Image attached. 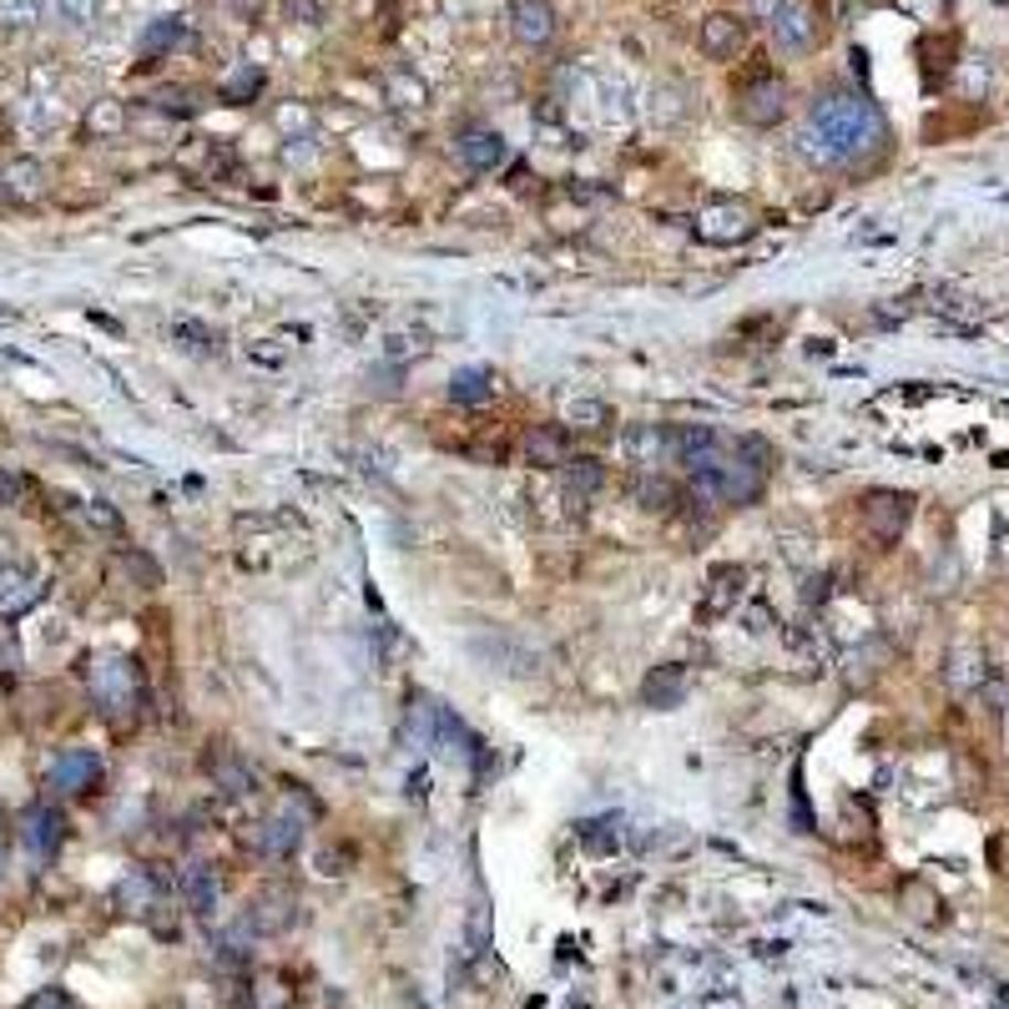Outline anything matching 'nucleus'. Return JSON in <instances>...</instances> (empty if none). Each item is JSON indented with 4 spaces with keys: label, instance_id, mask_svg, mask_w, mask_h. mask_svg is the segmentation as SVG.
Here are the masks:
<instances>
[{
    "label": "nucleus",
    "instance_id": "a19ab883",
    "mask_svg": "<svg viewBox=\"0 0 1009 1009\" xmlns=\"http://www.w3.org/2000/svg\"><path fill=\"white\" fill-rule=\"evenodd\" d=\"M15 500H21V480L11 470H0V505H15Z\"/></svg>",
    "mask_w": 1009,
    "mask_h": 1009
},
{
    "label": "nucleus",
    "instance_id": "4468645a",
    "mask_svg": "<svg viewBox=\"0 0 1009 1009\" xmlns=\"http://www.w3.org/2000/svg\"><path fill=\"white\" fill-rule=\"evenodd\" d=\"M293 919H298V893L283 889V883L262 889L258 899H253V909H248V929H253V934H283Z\"/></svg>",
    "mask_w": 1009,
    "mask_h": 1009
},
{
    "label": "nucleus",
    "instance_id": "79ce46f5",
    "mask_svg": "<svg viewBox=\"0 0 1009 1009\" xmlns=\"http://www.w3.org/2000/svg\"><path fill=\"white\" fill-rule=\"evenodd\" d=\"M92 127H96V131H111V127H121V111H117V107H96Z\"/></svg>",
    "mask_w": 1009,
    "mask_h": 1009
},
{
    "label": "nucleus",
    "instance_id": "a878e982",
    "mask_svg": "<svg viewBox=\"0 0 1009 1009\" xmlns=\"http://www.w3.org/2000/svg\"><path fill=\"white\" fill-rule=\"evenodd\" d=\"M92 15L96 0H46V21L56 31H82V25H92Z\"/></svg>",
    "mask_w": 1009,
    "mask_h": 1009
},
{
    "label": "nucleus",
    "instance_id": "58836bf2",
    "mask_svg": "<svg viewBox=\"0 0 1009 1009\" xmlns=\"http://www.w3.org/2000/svg\"><path fill=\"white\" fill-rule=\"evenodd\" d=\"M157 107H167V111H197L202 101H197V92L178 86V92H162V96H157Z\"/></svg>",
    "mask_w": 1009,
    "mask_h": 1009
},
{
    "label": "nucleus",
    "instance_id": "0eeeda50",
    "mask_svg": "<svg viewBox=\"0 0 1009 1009\" xmlns=\"http://www.w3.org/2000/svg\"><path fill=\"white\" fill-rule=\"evenodd\" d=\"M909 515H914V500L903 495V490H868L863 495V525L873 540H899L903 525H909Z\"/></svg>",
    "mask_w": 1009,
    "mask_h": 1009
},
{
    "label": "nucleus",
    "instance_id": "f704fd0d",
    "mask_svg": "<svg viewBox=\"0 0 1009 1009\" xmlns=\"http://www.w3.org/2000/svg\"><path fill=\"white\" fill-rule=\"evenodd\" d=\"M485 949H490V909L475 903L470 909V954H485Z\"/></svg>",
    "mask_w": 1009,
    "mask_h": 1009
},
{
    "label": "nucleus",
    "instance_id": "c9c22d12",
    "mask_svg": "<svg viewBox=\"0 0 1009 1009\" xmlns=\"http://www.w3.org/2000/svg\"><path fill=\"white\" fill-rule=\"evenodd\" d=\"M672 500H677V490L666 485V480H646V485H642V505H646V511H672Z\"/></svg>",
    "mask_w": 1009,
    "mask_h": 1009
},
{
    "label": "nucleus",
    "instance_id": "6e6552de",
    "mask_svg": "<svg viewBox=\"0 0 1009 1009\" xmlns=\"http://www.w3.org/2000/svg\"><path fill=\"white\" fill-rule=\"evenodd\" d=\"M748 233H752V213L742 202H712V207H701V217H697V238L712 243V248H737Z\"/></svg>",
    "mask_w": 1009,
    "mask_h": 1009
},
{
    "label": "nucleus",
    "instance_id": "473e14b6",
    "mask_svg": "<svg viewBox=\"0 0 1009 1009\" xmlns=\"http://www.w3.org/2000/svg\"><path fill=\"white\" fill-rule=\"evenodd\" d=\"M258 92H262V72H253V66H248V72H238L233 82L223 86L227 101H248V96H258Z\"/></svg>",
    "mask_w": 1009,
    "mask_h": 1009
},
{
    "label": "nucleus",
    "instance_id": "dca6fc26",
    "mask_svg": "<svg viewBox=\"0 0 1009 1009\" xmlns=\"http://www.w3.org/2000/svg\"><path fill=\"white\" fill-rule=\"evenodd\" d=\"M525 460L535 464V470H566L576 454H570V429L566 425H535L530 434H525Z\"/></svg>",
    "mask_w": 1009,
    "mask_h": 1009
},
{
    "label": "nucleus",
    "instance_id": "4c0bfd02",
    "mask_svg": "<svg viewBox=\"0 0 1009 1009\" xmlns=\"http://www.w3.org/2000/svg\"><path fill=\"white\" fill-rule=\"evenodd\" d=\"M21 1009H76V999L66 989H36V995L25 999Z\"/></svg>",
    "mask_w": 1009,
    "mask_h": 1009
},
{
    "label": "nucleus",
    "instance_id": "1a4fd4ad",
    "mask_svg": "<svg viewBox=\"0 0 1009 1009\" xmlns=\"http://www.w3.org/2000/svg\"><path fill=\"white\" fill-rule=\"evenodd\" d=\"M626 460L642 470L677 464V425H631L626 429Z\"/></svg>",
    "mask_w": 1009,
    "mask_h": 1009
},
{
    "label": "nucleus",
    "instance_id": "bb28decb",
    "mask_svg": "<svg viewBox=\"0 0 1009 1009\" xmlns=\"http://www.w3.org/2000/svg\"><path fill=\"white\" fill-rule=\"evenodd\" d=\"M611 425V404L605 399H570L566 404V429H605Z\"/></svg>",
    "mask_w": 1009,
    "mask_h": 1009
},
{
    "label": "nucleus",
    "instance_id": "9d476101",
    "mask_svg": "<svg viewBox=\"0 0 1009 1009\" xmlns=\"http://www.w3.org/2000/svg\"><path fill=\"white\" fill-rule=\"evenodd\" d=\"M41 595H46V581L36 570L21 560H0V616H25Z\"/></svg>",
    "mask_w": 1009,
    "mask_h": 1009
},
{
    "label": "nucleus",
    "instance_id": "9b49d317",
    "mask_svg": "<svg viewBox=\"0 0 1009 1009\" xmlns=\"http://www.w3.org/2000/svg\"><path fill=\"white\" fill-rule=\"evenodd\" d=\"M511 31L525 51H540L556 41V6L550 0H511Z\"/></svg>",
    "mask_w": 1009,
    "mask_h": 1009
},
{
    "label": "nucleus",
    "instance_id": "a211bd4d",
    "mask_svg": "<svg viewBox=\"0 0 1009 1009\" xmlns=\"http://www.w3.org/2000/svg\"><path fill=\"white\" fill-rule=\"evenodd\" d=\"M207 777H213V787L223 797H248L253 793V768L233 748H223V742L207 752Z\"/></svg>",
    "mask_w": 1009,
    "mask_h": 1009
},
{
    "label": "nucleus",
    "instance_id": "ea45409f",
    "mask_svg": "<svg viewBox=\"0 0 1009 1009\" xmlns=\"http://www.w3.org/2000/svg\"><path fill=\"white\" fill-rule=\"evenodd\" d=\"M121 560H127V570H137V576H142V586H157V581H162V576H157V566L142 556V550H127Z\"/></svg>",
    "mask_w": 1009,
    "mask_h": 1009
},
{
    "label": "nucleus",
    "instance_id": "c756f323",
    "mask_svg": "<svg viewBox=\"0 0 1009 1009\" xmlns=\"http://www.w3.org/2000/svg\"><path fill=\"white\" fill-rule=\"evenodd\" d=\"M56 127H61L56 101H46V96H31V101H25V131H56Z\"/></svg>",
    "mask_w": 1009,
    "mask_h": 1009
},
{
    "label": "nucleus",
    "instance_id": "f03ea898",
    "mask_svg": "<svg viewBox=\"0 0 1009 1009\" xmlns=\"http://www.w3.org/2000/svg\"><path fill=\"white\" fill-rule=\"evenodd\" d=\"M768 480H772V450L758 440V434H742V440H727V450H722L712 475H697V490L707 500L752 505V500L768 490Z\"/></svg>",
    "mask_w": 1009,
    "mask_h": 1009
},
{
    "label": "nucleus",
    "instance_id": "39448f33",
    "mask_svg": "<svg viewBox=\"0 0 1009 1009\" xmlns=\"http://www.w3.org/2000/svg\"><path fill=\"white\" fill-rule=\"evenodd\" d=\"M319 818V803H313L309 793H288L283 803H278L273 818H262L258 828V848L268 858H288L298 848V838H303V828Z\"/></svg>",
    "mask_w": 1009,
    "mask_h": 1009
},
{
    "label": "nucleus",
    "instance_id": "f8f14e48",
    "mask_svg": "<svg viewBox=\"0 0 1009 1009\" xmlns=\"http://www.w3.org/2000/svg\"><path fill=\"white\" fill-rule=\"evenodd\" d=\"M742 586H748V570H742V566H717L712 576H707V586H701L697 616L701 621H722L727 611H737V601H742Z\"/></svg>",
    "mask_w": 1009,
    "mask_h": 1009
},
{
    "label": "nucleus",
    "instance_id": "2f4dec72",
    "mask_svg": "<svg viewBox=\"0 0 1009 1009\" xmlns=\"http://www.w3.org/2000/svg\"><path fill=\"white\" fill-rule=\"evenodd\" d=\"M172 339H187L182 348H192V354H217V333H207L202 323H178Z\"/></svg>",
    "mask_w": 1009,
    "mask_h": 1009
},
{
    "label": "nucleus",
    "instance_id": "f3484780",
    "mask_svg": "<svg viewBox=\"0 0 1009 1009\" xmlns=\"http://www.w3.org/2000/svg\"><path fill=\"white\" fill-rule=\"evenodd\" d=\"M687 691H691V677H687V666H656V672H646V681H642V701L646 707H656V712H672V707H681L687 701Z\"/></svg>",
    "mask_w": 1009,
    "mask_h": 1009
},
{
    "label": "nucleus",
    "instance_id": "393cba45",
    "mask_svg": "<svg viewBox=\"0 0 1009 1009\" xmlns=\"http://www.w3.org/2000/svg\"><path fill=\"white\" fill-rule=\"evenodd\" d=\"M0 187L11 192L15 202L41 197V187H46V167H41V162H31V157H21V162H11L6 172H0Z\"/></svg>",
    "mask_w": 1009,
    "mask_h": 1009
},
{
    "label": "nucleus",
    "instance_id": "20e7f679",
    "mask_svg": "<svg viewBox=\"0 0 1009 1009\" xmlns=\"http://www.w3.org/2000/svg\"><path fill=\"white\" fill-rule=\"evenodd\" d=\"M758 6H762V21H768L777 51L803 56V51L818 46V11L807 0H758Z\"/></svg>",
    "mask_w": 1009,
    "mask_h": 1009
},
{
    "label": "nucleus",
    "instance_id": "6ab92c4d",
    "mask_svg": "<svg viewBox=\"0 0 1009 1009\" xmlns=\"http://www.w3.org/2000/svg\"><path fill=\"white\" fill-rule=\"evenodd\" d=\"M21 838H25V848H31V854L36 858H51L61 848V838H66V818H61L56 807H31V813H25L21 818Z\"/></svg>",
    "mask_w": 1009,
    "mask_h": 1009
},
{
    "label": "nucleus",
    "instance_id": "e433bc0d",
    "mask_svg": "<svg viewBox=\"0 0 1009 1009\" xmlns=\"http://www.w3.org/2000/svg\"><path fill=\"white\" fill-rule=\"evenodd\" d=\"M389 92H394L399 107H419V101H425V82H415V76H394Z\"/></svg>",
    "mask_w": 1009,
    "mask_h": 1009
},
{
    "label": "nucleus",
    "instance_id": "4be33fe9",
    "mask_svg": "<svg viewBox=\"0 0 1009 1009\" xmlns=\"http://www.w3.org/2000/svg\"><path fill=\"white\" fill-rule=\"evenodd\" d=\"M117 903L127 909V914H137V919H147L152 909H162V883L147 873V868H131L127 879L117 883Z\"/></svg>",
    "mask_w": 1009,
    "mask_h": 1009
},
{
    "label": "nucleus",
    "instance_id": "cd10ccee",
    "mask_svg": "<svg viewBox=\"0 0 1009 1009\" xmlns=\"http://www.w3.org/2000/svg\"><path fill=\"white\" fill-rule=\"evenodd\" d=\"M566 485H570V495H595V490L605 485V464L591 460V454L570 460V464H566Z\"/></svg>",
    "mask_w": 1009,
    "mask_h": 1009
},
{
    "label": "nucleus",
    "instance_id": "b1692460",
    "mask_svg": "<svg viewBox=\"0 0 1009 1009\" xmlns=\"http://www.w3.org/2000/svg\"><path fill=\"white\" fill-rule=\"evenodd\" d=\"M490 394H495V368H485V364L454 368V379H450V399L454 404H485Z\"/></svg>",
    "mask_w": 1009,
    "mask_h": 1009
},
{
    "label": "nucleus",
    "instance_id": "7ed1b4c3",
    "mask_svg": "<svg viewBox=\"0 0 1009 1009\" xmlns=\"http://www.w3.org/2000/svg\"><path fill=\"white\" fill-rule=\"evenodd\" d=\"M86 691H92V701L107 717L137 712V701H142V672H137L131 656H96L86 666Z\"/></svg>",
    "mask_w": 1009,
    "mask_h": 1009
},
{
    "label": "nucleus",
    "instance_id": "72a5a7b5",
    "mask_svg": "<svg viewBox=\"0 0 1009 1009\" xmlns=\"http://www.w3.org/2000/svg\"><path fill=\"white\" fill-rule=\"evenodd\" d=\"M86 525H96L101 535H121V515L111 511L107 500H92V505H86Z\"/></svg>",
    "mask_w": 1009,
    "mask_h": 1009
},
{
    "label": "nucleus",
    "instance_id": "37998d69",
    "mask_svg": "<svg viewBox=\"0 0 1009 1009\" xmlns=\"http://www.w3.org/2000/svg\"><path fill=\"white\" fill-rule=\"evenodd\" d=\"M0 868H6V844H0Z\"/></svg>",
    "mask_w": 1009,
    "mask_h": 1009
},
{
    "label": "nucleus",
    "instance_id": "aec40b11",
    "mask_svg": "<svg viewBox=\"0 0 1009 1009\" xmlns=\"http://www.w3.org/2000/svg\"><path fill=\"white\" fill-rule=\"evenodd\" d=\"M475 656L480 662H490V672H500V677H530L535 672V656L525 652L520 642H511V636H495V642H475Z\"/></svg>",
    "mask_w": 1009,
    "mask_h": 1009
},
{
    "label": "nucleus",
    "instance_id": "423d86ee",
    "mask_svg": "<svg viewBox=\"0 0 1009 1009\" xmlns=\"http://www.w3.org/2000/svg\"><path fill=\"white\" fill-rule=\"evenodd\" d=\"M737 117L748 127H777L787 117V82L783 76H752L737 92Z\"/></svg>",
    "mask_w": 1009,
    "mask_h": 1009
},
{
    "label": "nucleus",
    "instance_id": "412c9836",
    "mask_svg": "<svg viewBox=\"0 0 1009 1009\" xmlns=\"http://www.w3.org/2000/svg\"><path fill=\"white\" fill-rule=\"evenodd\" d=\"M460 157H464V167H475V172H495V167H505L511 147H505V137H500V131L470 127L460 137Z\"/></svg>",
    "mask_w": 1009,
    "mask_h": 1009
},
{
    "label": "nucleus",
    "instance_id": "ddd939ff",
    "mask_svg": "<svg viewBox=\"0 0 1009 1009\" xmlns=\"http://www.w3.org/2000/svg\"><path fill=\"white\" fill-rule=\"evenodd\" d=\"M101 783V758L92 748H66L51 762V787L56 793H92Z\"/></svg>",
    "mask_w": 1009,
    "mask_h": 1009
},
{
    "label": "nucleus",
    "instance_id": "2eb2a0df",
    "mask_svg": "<svg viewBox=\"0 0 1009 1009\" xmlns=\"http://www.w3.org/2000/svg\"><path fill=\"white\" fill-rule=\"evenodd\" d=\"M742 41H748V25L737 21L732 11L707 15V21H701V31H697V46H701V56H707V61H732L737 51H742Z\"/></svg>",
    "mask_w": 1009,
    "mask_h": 1009
},
{
    "label": "nucleus",
    "instance_id": "5701e85b",
    "mask_svg": "<svg viewBox=\"0 0 1009 1009\" xmlns=\"http://www.w3.org/2000/svg\"><path fill=\"white\" fill-rule=\"evenodd\" d=\"M217 899H223V883H217V873L207 863H192V868H182V903H187L192 914H213L217 909Z\"/></svg>",
    "mask_w": 1009,
    "mask_h": 1009
},
{
    "label": "nucleus",
    "instance_id": "f257e3e1",
    "mask_svg": "<svg viewBox=\"0 0 1009 1009\" xmlns=\"http://www.w3.org/2000/svg\"><path fill=\"white\" fill-rule=\"evenodd\" d=\"M797 147H803V157H813L823 167H863L868 157H879L889 147V127H883L879 107L868 96L828 92L807 107Z\"/></svg>",
    "mask_w": 1009,
    "mask_h": 1009
},
{
    "label": "nucleus",
    "instance_id": "7c9ffc66",
    "mask_svg": "<svg viewBox=\"0 0 1009 1009\" xmlns=\"http://www.w3.org/2000/svg\"><path fill=\"white\" fill-rule=\"evenodd\" d=\"M46 11V0H0V21L6 25H31Z\"/></svg>",
    "mask_w": 1009,
    "mask_h": 1009
},
{
    "label": "nucleus",
    "instance_id": "c85d7f7f",
    "mask_svg": "<svg viewBox=\"0 0 1009 1009\" xmlns=\"http://www.w3.org/2000/svg\"><path fill=\"white\" fill-rule=\"evenodd\" d=\"M182 41H187V25L182 21H152L142 31V56H162V51L182 46Z\"/></svg>",
    "mask_w": 1009,
    "mask_h": 1009
}]
</instances>
